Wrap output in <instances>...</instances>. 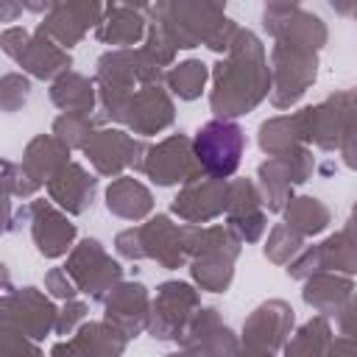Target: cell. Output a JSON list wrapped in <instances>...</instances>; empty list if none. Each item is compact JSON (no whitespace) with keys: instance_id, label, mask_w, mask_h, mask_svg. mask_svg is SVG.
Instances as JSON below:
<instances>
[{"instance_id":"6da1fadb","label":"cell","mask_w":357,"mask_h":357,"mask_svg":"<svg viewBox=\"0 0 357 357\" xmlns=\"http://www.w3.org/2000/svg\"><path fill=\"white\" fill-rule=\"evenodd\" d=\"M243 131L237 123L229 120H212L204 128H198L195 139H192V151L198 156V162L206 167V173L223 178L231 176L240 165L243 156Z\"/></svg>"}]
</instances>
